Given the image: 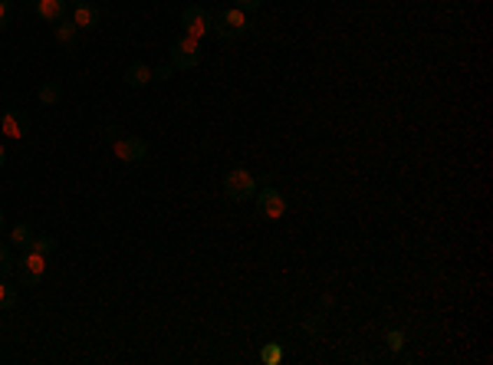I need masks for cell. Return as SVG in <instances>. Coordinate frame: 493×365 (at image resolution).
Returning a JSON list of instances; mask_svg holds the SVG:
<instances>
[{
  "label": "cell",
  "mask_w": 493,
  "mask_h": 365,
  "mask_svg": "<svg viewBox=\"0 0 493 365\" xmlns=\"http://www.w3.org/2000/svg\"><path fill=\"white\" fill-rule=\"evenodd\" d=\"M250 30V20H246V13L240 11V7H230V11H221L211 20V33H217V36H224V40H234V36H240V33Z\"/></svg>",
  "instance_id": "cell-1"
},
{
  "label": "cell",
  "mask_w": 493,
  "mask_h": 365,
  "mask_svg": "<svg viewBox=\"0 0 493 365\" xmlns=\"http://www.w3.org/2000/svg\"><path fill=\"white\" fill-rule=\"evenodd\" d=\"M224 194L230 201H246L257 194V178L246 172V168H230L224 174Z\"/></svg>",
  "instance_id": "cell-2"
},
{
  "label": "cell",
  "mask_w": 493,
  "mask_h": 365,
  "mask_svg": "<svg viewBox=\"0 0 493 365\" xmlns=\"http://www.w3.org/2000/svg\"><path fill=\"white\" fill-rule=\"evenodd\" d=\"M168 60H172L174 69H194L201 63V40H191V36H178L168 50Z\"/></svg>",
  "instance_id": "cell-3"
},
{
  "label": "cell",
  "mask_w": 493,
  "mask_h": 365,
  "mask_svg": "<svg viewBox=\"0 0 493 365\" xmlns=\"http://www.w3.org/2000/svg\"><path fill=\"white\" fill-rule=\"evenodd\" d=\"M211 13L204 11V7H197V4H191V7H184L181 13V30L184 36H191V40H204L207 33H211Z\"/></svg>",
  "instance_id": "cell-4"
},
{
  "label": "cell",
  "mask_w": 493,
  "mask_h": 365,
  "mask_svg": "<svg viewBox=\"0 0 493 365\" xmlns=\"http://www.w3.org/2000/svg\"><path fill=\"white\" fill-rule=\"evenodd\" d=\"M43 273H46V254L23 250V257H20V283L23 287H40Z\"/></svg>",
  "instance_id": "cell-5"
},
{
  "label": "cell",
  "mask_w": 493,
  "mask_h": 365,
  "mask_svg": "<svg viewBox=\"0 0 493 365\" xmlns=\"http://www.w3.org/2000/svg\"><path fill=\"white\" fill-rule=\"evenodd\" d=\"M112 155L118 161H125V165H135L148 155V142L139 139V135H129V139H116L112 142Z\"/></svg>",
  "instance_id": "cell-6"
},
{
  "label": "cell",
  "mask_w": 493,
  "mask_h": 365,
  "mask_svg": "<svg viewBox=\"0 0 493 365\" xmlns=\"http://www.w3.org/2000/svg\"><path fill=\"white\" fill-rule=\"evenodd\" d=\"M257 211L267 217V221H279V217L286 214V198H283L277 188L267 184V188L257 194Z\"/></svg>",
  "instance_id": "cell-7"
},
{
  "label": "cell",
  "mask_w": 493,
  "mask_h": 365,
  "mask_svg": "<svg viewBox=\"0 0 493 365\" xmlns=\"http://www.w3.org/2000/svg\"><path fill=\"white\" fill-rule=\"evenodd\" d=\"M30 132V118L23 112H0V135L7 139H23Z\"/></svg>",
  "instance_id": "cell-8"
},
{
  "label": "cell",
  "mask_w": 493,
  "mask_h": 365,
  "mask_svg": "<svg viewBox=\"0 0 493 365\" xmlns=\"http://www.w3.org/2000/svg\"><path fill=\"white\" fill-rule=\"evenodd\" d=\"M99 20H102V13H99L96 4H89V0H76L73 23L79 27V30H92V27H99Z\"/></svg>",
  "instance_id": "cell-9"
},
{
  "label": "cell",
  "mask_w": 493,
  "mask_h": 365,
  "mask_svg": "<svg viewBox=\"0 0 493 365\" xmlns=\"http://www.w3.org/2000/svg\"><path fill=\"white\" fill-rule=\"evenodd\" d=\"M33 7L40 13V20L46 23H60L66 17V0H36Z\"/></svg>",
  "instance_id": "cell-10"
},
{
  "label": "cell",
  "mask_w": 493,
  "mask_h": 365,
  "mask_svg": "<svg viewBox=\"0 0 493 365\" xmlns=\"http://www.w3.org/2000/svg\"><path fill=\"white\" fill-rule=\"evenodd\" d=\"M125 83H129L132 89H141L151 83V66L148 63H132L129 69H125Z\"/></svg>",
  "instance_id": "cell-11"
},
{
  "label": "cell",
  "mask_w": 493,
  "mask_h": 365,
  "mask_svg": "<svg viewBox=\"0 0 493 365\" xmlns=\"http://www.w3.org/2000/svg\"><path fill=\"white\" fill-rule=\"evenodd\" d=\"M76 33H79V27H76L73 20H60V23H53V36H56V43L69 46V43L76 40Z\"/></svg>",
  "instance_id": "cell-12"
},
{
  "label": "cell",
  "mask_w": 493,
  "mask_h": 365,
  "mask_svg": "<svg viewBox=\"0 0 493 365\" xmlns=\"http://www.w3.org/2000/svg\"><path fill=\"white\" fill-rule=\"evenodd\" d=\"M36 99H40L43 106H56V102L63 99V86H60L56 79H50L46 86H40V92H36Z\"/></svg>",
  "instance_id": "cell-13"
},
{
  "label": "cell",
  "mask_w": 493,
  "mask_h": 365,
  "mask_svg": "<svg viewBox=\"0 0 493 365\" xmlns=\"http://www.w3.org/2000/svg\"><path fill=\"white\" fill-rule=\"evenodd\" d=\"M33 237H36V230H33L30 224H17V227L11 230V244H13V247H20V250H27V247H30Z\"/></svg>",
  "instance_id": "cell-14"
},
{
  "label": "cell",
  "mask_w": 493,
  "mask_h": 365,
  "mask_svg": "<svg viewBox=\"0 0 493 365\" xmlns=\"http://www.w3.org/2000/svg\"><path fill=\"white\" fill-rule=\"evenodd\" d=\"M27 250H36V254H46V257H50V254L56 250V237L53 234H36Z\"/></svg>",
  "instance_id": "cell-15"
},
{
  "label": "cell",
  "mask_w": 493,
  "mask_h": 365,
  "mask_svg": "<svg viewBox=\"0 0 493 365\" xmlns=\"http://www.w3.org/2000/svg\"><path fill=\"white\" fill-rule=\"evenodd\" d=\"M260 362H263V365H279V362H283V345L267 343L263 349H260Z\"/></svg>",
  "instance_id": "cell-16"
},
{
  "label": "cell",
  "mask_w": 493,
  "mask_h": 365,
  "mask_svg": "<svg viewBox=\"0 0 493 365\" xmlns=\"http://www.w3.org/2000/svg\"><path fill=\"white\" fill-rule=\"evenodd\" d=\"M303 333L310 336V339H322V333H326V326H322V312H316V316H310V319L303 322Z\"/></svg>",
  "instance_id": "cell-17"
},
{
  "label": "cell",
  "mask_w": 493,
  "mask_h": 365,
  "mask_svg": "<svg viewBox=\"0 0 493 365\" xmlns=\"http://www.w3.org/2000/svg\"><path fill=\"white\" fill-rule=\"evenodd\" d=\"M13 306H17V290L0 280V310H13Z\"/></svg>",
  "instance_id": "cell-18"
},
{
  "label": "cell",
  "mask_w": 493,
  "mask_h": 365,
  "mask_svg": "<svg viewBox=\"0 0 493 365\" xmlns=\"http://www.w3.org/2000/svg\"><path fill=\"white\" fill-rule=\"evenodd\" d=\"M388 339V349H391V352H401V349H405V333H401V329H391V333L385 336Z\"/></svg>",
  "instance_id": "cell-19"
},
{
  "label": "cell",
  "mask_w": 493,
  "mask_h": 365,
  "mask_svg": "<svg viewBox=\"0 0 493 365\" xmlns=\"http://www.w3.org/2000/svg\"><path fill=\"white\" fill-rule=\"evenodd\" d=\"M172 76H174V66L172 63H161V66H155V69H151V79H158V83H168Z\"/></svg>",
  "instance_id": "cell-20"
},
{
  "label": "cell",
  "mask_w": 493,
  "mask_h": 365,
  "mask_svg": "<svg viewBox=\"0 0 493 365\" xmlns=\"http://www.w3.org/2000/svg\"><path fill=\"white\" fill-rule=\"evenodd\" d=\"M13 270V257H11V247H4L0 244V277H7Z\"/></svg>",
  "instance_id": "cell-21"
},
{
  "label": "cell",
  "mask_w": 493,
  "mask_h": 365,
  "mask_svg": "<svg viewBox=\"0 0 493 365\" xmlns=\"http://www.w3.org/2000/svg\"><path fill=\"white\" fill-rule=\"evenodd\" d=\"M11 11H13V4L11 0H0V30L11 23Z\"/></svg>",
  "instance_id": "cell-22"
},
{
  "label": "cell",
  "mask_w": 493,
  "mask_h": 365,
  "mask_svg": "<svg viewBox=\"0 0 493 365\" xmlns=\"http://www.w3.org/2000/svg\"><path fill=\"white\" fill-rule=\"evenodd\" d=\"M260 4H263V0H237V7H240V11H244V13H250V11H257Z\"/></svg>",
  "instance_id": "cell-23"
},
{
  "label": "cell",
  "mask_w": 493,
  "mask_h": 365,
  "mask_svg": "<svg viewBox=\"0 0 493 365\" xmlns=\"http://www.w3.org/2000/svg\"><path fill=\"white\" fill-rule=\"evenodd\" d=\"M118 125H106V129H102V135H106V142H116V139H122V135H118Z\"/></svg>",
  "instance_id": "cell-24"
},
{
  "label": "cell",
  "mask_w": 493,
  "mask_h": 365,
  "mask_svg": "<svg viewBox=\"0 0 493 365\" xmlns=\"http://www.w3.org/2000/svg\"><path fill=\"white\" fill-rule=\"evenodd\" d=\"M319 310H322V312L333 310V296H322V300H319Z\"/></svg>",
  "instance_id": "cell-25"
},
{
  "label": "cell",
  "mask_w": 493,
  "mask_h": 365,
  "mask_svg": "<svg viewBox=\"0 0 493 365\" xmlns=\"http://www.w3.org/2000/svg\"><path fill=\"white\" fill-rule=\"evenodd\" d=\"M4 161H7V151H4V145H0V168H4Z\"/></svg>",
  "instance_id": "cell-26"
},
{
  "label": "cell",
  "mask_w": 493,
  "mask_h": 365,
  "mask_svg": "<svg viewBox=\"0 0 493 365\" xmlns=\"http://www.w3.org/2000/svg\"><path fill=\"white\" fill-rule=\"evenodd\" d=\"M27 4H36V0H27Z\"/></svg>",
  "instance_id": "cell-27"
},
{
  "label": "cell",
  "mask_w": 493,
  "mask_h": 365,
  "mask_svg": "<svg viewBox=\"0 0 493 365\" xmlns=\"http://www.w3.org/2000/svg\"><path fill=\"white\" fill-rule=\"evenodd\" d=\"M0 230H4V221H0Z\"/></svg>",
  "instance_id": "cell-28"
}]
</instances>
